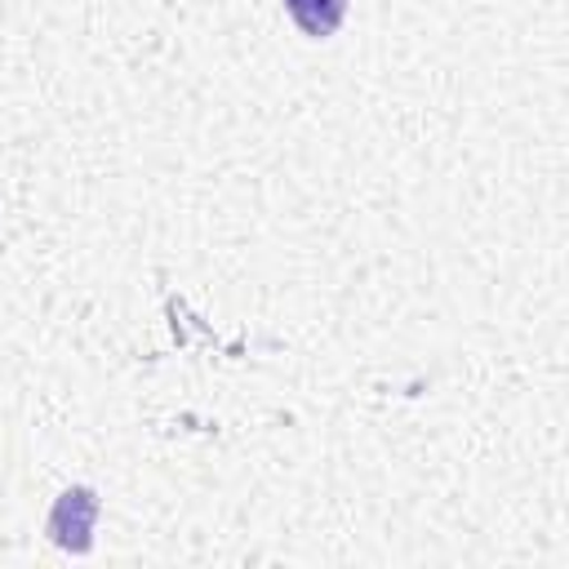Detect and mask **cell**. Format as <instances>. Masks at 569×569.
<instances>
[{
    "label": "cell",
    "mask_w": 569,
    "mask_h": 569,
    "mask_svg": "<svg viewBox=\"0 0 569 569\" xmlns=\"http://www.w3.org/2000/svg\"><path fill=\"white\" fill-rule=\"evenodd\" d=\"M93 520H98V493L89 485H71L67 493H58V502L49 511V538L62 551L84 556L93 547Z\"/></svg>",
    "instance_id": "6da1fadb"
},
{
    "label": "cell",
    "mask_w": 569,
    "mask_h": 569,
    "mask_svg": "<svg viewBox=\"0 0 569 569\" xmlns=\"http://www.w3.org/2000/svg\"><path fill=\"white\" fill-rule=\"evenodd\" d=\"M284 9H289V18H293L307 36L325 40V36L338 31V22H342V13H347V0H284Z\"/></svg>",
    "instance_id": "7a4b0ae2"
}]
</instances>
